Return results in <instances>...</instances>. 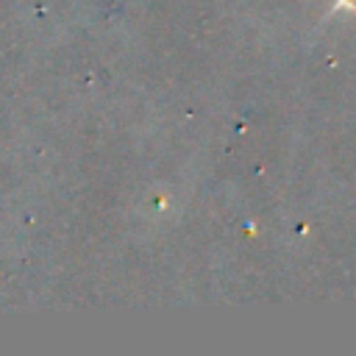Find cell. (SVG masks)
I'll return each instance as SVG.
<instances>
[{"label": "cell", "instance_id": "cell-1", "mask_svg": "<svg viewBox=\"0 0 356 356\" xmlns=\"http://www.w3.org/2000/svg\"><path fill=\"white\" fill-rule=\"evenodd\" d=\"M345 3H348V6H356V0H345Z\"/></svg>", "mask_w": 356, "mask_h": 356}]
</instances>
